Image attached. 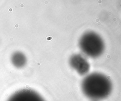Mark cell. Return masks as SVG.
I'll use <instances>...</instances> for the list:
<instances>
[{
    "label": "cell",
    "instance_id": "6da1fadb",
    "mask_svg": "<svg viewBox=\"0 0 121 101\" xmlns=\"http://www.w3.org/2000/svg\"><path fill=\"white\" fill-rule=\"evenodd\" d=\"M82 92L87 98L97 101L107 97L112 90V83L105 75L93 73L87 75L81 83Z\"/></svg>",
    "mask_w": 121,
    "mask_h": 101
},
{
    "label": "cell",
    "instance_id": "7a4b0ae2",
    "mask_svg": "<svg viewBox=\"0 0 121 101\" xmlns=\"http://www.w3.org/2000/svg\"><path fill=\"white\" fill-rule=\"evenodd\" d=\"M79 46L86 55L92 58L101 56L104 50V43L100 36L95 32L85 33L79 40Z\"/></svg>",
    "mask_w": 121,
    "mask_h": 101
},
{
    "label": "cell",
    "instance_id": "3957f363",
    "mask_svg": "<svg viewBox=\"0 0 121 101\" xmlns=\"http://www.w3.org/2000/svg\"><path fill=\"white\" fill-rule=\"evenodd\" d=\"M7 101H45L35 91L29 89H24L14 93Z\"/></svg>",
    "mask_w": 121,
    "mask_h": 101
},
{
    "label": "cell",
    "instance_id": "277c9868",
    "mask_svg": "<svg viewBox=\"0 0 121 101\" xmlns=\"http://www.w3.org/2000/svg\"><path fill=\"white\" fill-rule=\"evenodd\" d=\"M69 63L71 67L80 75L86 74L89 70L90 65L88 62L80 54L72 55L69 59Z\"/></svg>",
    "mask_w": 121,
    "mask_h": 101
},
{
    "label": "cell",
    "instance_id": "5b68a950",
    "mask_svg": "<svg viewBox=\"0 0 121 101\" xmlns=\"http://www.w3.org/2000/svg\"></svg>",
    "mask_w": 121,
    "mask_h": 101
}]
</instances>
